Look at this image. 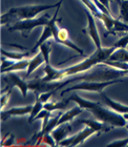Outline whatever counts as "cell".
Masks as SVG:
<instances>
[{
  "label": "cell",
  "instance_id": "cell-1",
  "mask_svg": "<svg viewBox=\"0 0 128 147\" xmlns=\"http://www.w3.org/2000/svg\"><path fill=\"white\" fill-rule=\"evenodd\" d=\"M116 49L117 48L114 45L107 48L101 47L100 49H97L91 56L86 58L84 61L64 69H56L53 68L50 64L45 65V68L43 69L45 76L42 78V80L44 82H56L61 81L65 77L73 76V75H76L77 73L83 72V71L89 69L91 67L96 66L99 63H102L104 60L108 59L111 55Z\"/></svg>",
  "mask_w": 128,
  "mask_h": 147
},
{
  "label": "cell",
  "instance_id": "cell-2",
  "mask_svg": "<svg viewBox=\"0 0 128 147\" xmlns=\"http://www.w3.org/2000/svg\"><path fill=\"white\" fill-rule=\"evenodd\" d=\"M69 101H74L78 106L83 109H88L94 115L98 120L110 124L113 127H125L127 125V120L123 115H121L120 113L115 112L113 109H108L104 107H102L100 103L93 102V101L86 100L80 97L77 94H73L67 98Z\"/></svg>",
  "mask_w": 128,
  "mask_h": 147
},
{
  "label": "cell",
  "instance_id": "cell-3",
  "mask_svg": "<svg viewBox=\"0 0 128 147\" xmlns=\"http://www.w3.org/2000/svg\"><path fill=\"white\" fill-rule=\"evenodd\" d=\"M97 69L93 70L92 72L87 73L82 75V76H75L70 79H67V81L60 82V85L56 90H60L61 88L67 85L68 83L76 82H106L111 81V80H116L123 76H127L128 70L123 69H114V68L111 66H108L104 63H99L96 65Z\"/></svg>",
  "mask_w": 128,
  "mask_h": 147
},
{
  "label": "cell",
  "instance_id": "cell-4",
  "mask_svg": "<svg viewBox=\"0 0 128 147\" xmlns=\"http://www.w3.org/2000/svg\"><path fill=\"white\" fill-rule=\"evenodd\" d=\"M64 0H59L58 3L52 4V5H28L23 7H12L10 9L1 15V25L16 23L19 20L33 19L44 10L50 8L57 7L63 3Z\"/></svg>",
  "mask_w": 128,
  "mask_h": 147
},
{
  "label": "cell",
  "instance_id": "cell-5",
  "mask_svg": "<svg viewBox=\"0 0 128 147\" xmlns=\"http://www.w3.org/2000/svg\"><path fill=\"white\" fill-rule=\"evenodd\" d=\"M51 20V17L49 14H44L43 16L40 17V18H33V19H29V20H19V22L14 23L11 26L7 27V31L10 32H13L16 31H19L22 32V36L28 38L30 35L31 32L36 27L40 26H45L49 20Z\"/></svg>",
  "mask_w": 128,
  "mask_h": 147
},
{
  "label": "cell",
  "instance_id": "cell-6",
  "mask_svg": "<svg viewBox=\"0 0 128 147\" xmlns=\"http://www.w3.org/2000/svg\"><path fill=\"white\" fill-rule=\"evenodd\" d=\"M123 82L122 80L116 79V80H111V81H106V82H80L77 84H75L71 87H68L67 89H65L61 92V95H64L65 94L71 92L74 90H84L89 92H98V93L101 94L102 91L105 89L106 87H108L114 83H118Z\"/></svg>",
  "mask_w": 128,
  "mask_h": 147
},
{
  "label": "cell",
  "instance_id": "cell-7",
  "mask_svg": "<svg viewBox=\"0 0 128 147\" xmlns=\"http://www.w3.org/2000/svg\"><path fill=\"white\" fill-rule=\"evenodd\" d=\"M53 38L55 39L56 43H58L60 45H67L69 48H72L74 50H76L77 52H78L82 56H84V52L81 48H79L73 43L72 41H70L68 32L67 29L65 28H58L57 25H55V29H53Z\"/></svg>",
  "mask_w": 128,
  "mask_h": 147
},
{
  "label": "cell",
  "instance_id": "cell-8",
  "mask_svg": "<svg viewBox=\"0 0 128 147\" xmlns=\"http://www.w3.org/2000/svg\"><path fill=\"white\" fill-rule=\"evenodd\" d=\"M96 132L94 129L87 126L80 132H78L72 137H67L65 139L60 142V146H77L78 144H81L86 139H88L89 136Z\"/></svg>",
  "mask_w": 128,
  "mask_h": 147
},
{
  "label": "cell",
  "instance_id": "cell-9",
  "mask_svg": "<svg viewBox=\"0 0 128 147\" xmlns=\"http://www.w3.org/2000/svg\"><path fill=\"white\" fill-rule=\"evenodd\" d=\"M84 11L87 15V19H88V26L83 30V32L88 33L90 36V38L93 40L95 45L97 47V49H100L101 48V42L100 38V34H99V32H98L97 25L95 23V19L93 17V14L88 7H85Z\"/></svg>",
  "mask_w": 128,
  "mask_h": 147
},
{
  "label": "cell",
  "instance_id": "cell-10",
  "mask_svg": "<svg viewBox=\"0 0 128 147\" xmlns=\"http://www.w3.org/2000/svg\"><path fill=\"white\" fill-rule=\"evenodd\" d=\"M62 5V4H61ZM61 5H59L57 7V9L55 11V15H53L51 20H49L48 23L44 26V29H43V34L41 36V38L38 40V42L36 43V45H34L32 49L31 50V53L35 52L38 47H40V45H42L43 43H44L45 41H47L50 37H53V29H55V25H57V16H58V12H59V9H60V7Z\"/></svg>",
  "mask_w": 128,
  "mask_h": 147
},
{
  "label": "cell",
  "instance_id": "cell-11",
  "mask_svg": "<svg viewBox=\"0 0 128 147\" xmlns=\"http://www.w3.org/2000/svg\"><path fill=\"white\" fill-rule=\"evenodd\" d=\"M3 81H5L7 84V87L12 89L13 87L17 86L21 91L23 97H26L28 90H29V82H26L25 80L19 77L18 74L14 73V71L7 72V75L6 77H3Z\"/></svg>",
  "mask_w": 128,
  "mask_h": 147
},
{
  "label": "cell",
  "instance_id": "cell-12",
  "mask_svg": "<svg viewBox=\"0 0 128 147\" xmlns=\"http://www.w3.org/2000/svg\"><path fill=\"white\" fill-rule=\"evenodd\" d=\"M71 131H72L71 125H70L69 122H65V123L57 126L56 128L53 129L51 132V135L53 137V139H55L56 145H59L60 142L65 139V138L67 137V134Z\"/></svg>",
  "mask_w": 128,
  "mask_h": 147
},
{
  "label": "cell",
  "instance_id": "cell-13",
  "mask_svg": "<svg viewBox=\"0 0 128 147\" xmlns=\"http://www.w3.org/2000/svg\"><path fill=\"white\" fill-rule=\"evenodd\" d=\"M32 108H33V106L28 105V106H25V107H13L11 109H9V110L2 111L1 112V120L5 121L12 116H24L27 114H31L32 111Z\"/></svg>",
  "mask_w": 128,
  "mask_h": 147
},
{
  "label": "cell",
  "instance_id": "cell-14",
  "mask_svg": "<svg viewBox=\"0 0 128 147\" xmlns=\"http://www.w3.org/2000/svg\"><path fill=\"white\" fill-rule=\"evenodd\" d=\"M78 123H83L86 126H89V127L94 129L96 132L100 133V132H105V131H109L111 129H113L114 127L110 124H107L105 122H102L100 120H93V119H79L78 120Z\"/></svg>",
  "mask_w": 128,
  "mask_h": 147
},
{
  "label": "cell",
  "instance_id": "cell-15",
  "mask_svg": "<svg viewBox=\"0 0 128 147\" xmlns=\"http://www.w3.org/2000/svg\"><path fill=\"white\" fill-rule=\"evenodd\" d=\"M103 100H104V103L106 104L107 107H109L111 109H113L115 112L120 113V114H125V113H128V107L125 106V105H122L120 103L115 102V101L111 100V98H109L108 96L105 95L103 93L101 94Z\"/></svg>",
  "mask_w": 128,
  "mask_h": 147
},
{
  "label": "cell",
  "instance_id": "cell-16",
  "mask_svg": "<svg viewBox=\"0 0 128 147\" xmlns=\"http://www.w3.org/2000/svg\"><path fill=\"white\" fill-rule=\"evenodd\" d=\"M82 111H83V108L80 107L79 106L75 107L74 108L67 111L65 114H62V116L60 117L58 123H57V126H59V125L63 124V123H65V122H70V121H71L74 117H76L77 115L81 114ZM57 126H56V127H57Z\"/></svg>",
  "mask_w": 128,
  "mask_h": 147
},
{
  "label": "cell",
  "instance_id": "cell-17",
  "mask_svg": "<svg viewBox=\"0 0 128 147\" xmlns=\"http://www.w3.org/2000/svg\"><path fill=\"white\" fill-rule=\"evenodd\" d=\"M44 61V58H43V53L42 52H39L37 54V56L34 57L32 58L31 60H30V63H29V67H28V70H27V74L25 76V79L28 78L30 75L33 72V71L38 68L39 66H41L43 64Z\"/></svg>",
  "mask_w": 128,
  "mask_h": 147
},
{
  "label": "cell",
  "instance_id": "cell-18",
  "mask_svg": "<svg viewBox=\"0 0 128 147\" xmlns=\"http://www.w3.org/2000/svg\"><path fill=\"white\" fill-rule=\"evenodd\" d=\"M106 60L128 62V51L125 48H117Z\"/></svg>",
  "mask_w": 128,
  "mask_h": 147
},
{
  "label": "cell",
  "instance_id": "cell-19",
  "mask_svg": "<svg viewBox=\"0 0 128 147\" xmlns=\"http://www.w3.org/2000/svg\"><path fill=\"white\" fill-rule=\"evenodd\" d=\"M29 63H30V60H24V59L18 60L13 65L9 67V68L2 69L1 73H7L10 72V71H16V70H24L29 67Z\"/></svg>",
  "mask_w": 128,
  "mask_h": 147
},
{
  "label": "cell",
  "instance_id": "cell-20",
  "mask_svg": "<svg viewBox=\"0 0 128 147\" xmlns=\"http://www.w3.org/2000/svg\"><path fill=\"white\" fill-rule=\"evenodd\" d=\"M69 101L65 99L64 101H60V102H46L43 105V108L46 109L48 111H55V110H61L67 107V104Z\"/></svg>",
  "mask_w": 128,
  "mask_h": 147
},
{
  "label": "cell",
  "instance_id": "cell-21",
  "mask_svg": "<svg viewBox=\"0 0 128 147\" xmlns=\"http://www.w3.org/2000/svg\"><path fill=\"white\" fill-rule=\"evenodd\" d=\"M120 5V15L118 20L128 24V0H122Z\"/></svg>",
  "mask_w": 128,
  "mask_h": 147
},
{
  "label": "cell",
  "instance_id": "cell-22",
  "mask_svg": "<svg viewBox=\"0 0 128 147\" xmlns=\"http://www.w3.org/2000/svg\"><path fill=\"white\" fill-rule=\"evenodd\" d=\"M1 54L2 56L7 57L9 59H13V60H21L24 57H29L31 53H18V52H7L3 48H1Z\"/></svg>",
  "mask_w": 128,
  "mask_h": 147
},
{
  "label": "cell",
  "instance_id": "cell-23",
  "mask_svg": "<svg viewBox=\"0 0 128 147\" xmlns=\"http://www.w3.org/2000/svg\"><path fill=\"white\" fill-rule=\"evenodd\" d=\"M40 50L41 52L43 53V56L45 61V65H49L50 64V52H51V45L49 41H45L44 43H43L40 45Z\"/></svg>",
  "mask_w": 128,
  "mask_h": 147
},
{
  "label": "cell",
  "instance_id": "cell-24",
  "mask_svg": "<svg viewBox=\"0 0 128 147\" xmlns=\"http://www.w3.org/2000/svg\"><path fill=\"white\" fill-rule=\"evenodd\" d=\"M43 105H44V103H43L39 98H36V102L33 106V108H32L31 113L30 114V117H29V122L30 123L33 122L35 117L43 109Z\"/></svg>",
  "mask_w": 128,
  "mask_h": 147
},
{
  "label": "cell",
  "instance_id": "cell-25",
  "mask_svg": "<svg viewBox=\"0 0 128 147\" xmlns=\"http://www.w3.org/2000/svg\"><path fill=\"white\" fill-rule=\"evenodd\" d=\"M113 45L116 48H126L128 45V34L121 37Z\"/></svg>",
  "mask_w": 128,
  "mask_h": 147
},
{
  "label": "cell",
  "instance_id": "cell-26",
  "mask_svg": "<svg viewBox=\"0 0 128 147\" xmlns=\"http://www.w3.org/2000/svg\"><path fill=\"white\" fill-rule=\"evenodd\" d=\"M45 142V144H47L51 146H55L56 145V142L53 139V137L51 135H49V134H45V135L43 136V138L41 139V142Z\"/></svg>",
  "mask_w": 128,
  "mask_h": 147
},
{
  "label": "cell",
  "instance_id": "cell-27",
  "mask_svg": "<svg viewBox=\"0 0 128 147\" xmlns=\"http://www.w3.org/2000/svg\"><path fill=\"white\" fill-rule=\"evenodd\" d=\"M11 92H12V90L9 89V90L6 91L5 94H2V96H1V107H1V109H3V107L7 105V101H9V96L11 94Z\"/></svg>",
  "mask_w": 128,
  "mask_h": 147
},
{
  "label": "cell",
  "instance_id": "cell-28",
  "mask_svg": "<svg viewBox=\"0 0 128 147\" xmlns=\"http://www.w3.org/2000/svg\"><path fill=\"white\" fill-rule=\"evenodd\" d=\"M107 146H119V147H123V146H128V137L126 139H123V140H119V141H114L113 142H111Z\"/></svg>",
  "mask_w": 128,
  "mask_h": 147
},
{
  "label": "cell",
  "instance_id": "cell-29",
  "mask_svg": "<svg viewBox=\"0 0 128 147\" xmlns=\"http://www.w3.org/2000/svg\"><path fill=\"white\" fill-rule=\"evenodd\" d=\"M99 1H100V3L102 4V5L104 6L107 8V9H108L111 12V8H110V5H109V1H110V0H99Z\"/></svg>",
  "mask_w": 128,
  "mask_h": 147
},
{
  "label": "cell",
  "instance_id": "cell-30",
  "mask_svg": "<svg viewBox=\"0 0 128 147\" xmlns=\"http://www.w3.org/2000/svg\"><path fill=\"white\" fill-rule=\"evenodd\" d=\"M14 138H15V136L13 135V134H11V135H10V137H9V139H7V142H6V144H2V145H6V146L11 145L12 144H13Z\"/></svg>",
  "mask_w": 128,
  "mask_h": 147
},
{
  "label": "cell",
  "instance_id": "cell-31",
  "mask_svg": "<svg viewBox=\"0 0 128 147\" xmlns=\"http://www.w3.org/2000/svg\"><path fill=\"white\" fill-rule=\"evenodd\" d=\"M123 117H125L126 120H128V113H125V114H123Z\"/></svg>",
  "mask_w": 128,
  "mask_h": 147
},
{
  "label": "cell",
  "instance_id": "cell-32",
  "mask_svg": "<svg viewBox=\"0 0 128 147\" xmlns=\"http://www.w3.org/2000/svg\"><path fill=\"white\" fill-rule=\"evenodd\" d=\"M115 1H117V2H118V3L120 4V3H121V1H122V0H115Z\"/></svg>",
  "mask_w": 128,
  "mask_h": 147
},
{
  "label": "cell",
  "instance_id": "cell-33",
  "mask_svg": "<svg viewBox=\"0 0 128 147\" xmlns=\"http://www.w3.org/2000/svg\"><path fill=\"white\" fill-rule=\"evenodd\" d=\"M125 127H126V128H127V129H128V124H127V125L125 126Z\"/></svg>",
  "mask_w": 128,
  "mask_h": 147
}]
</instances>
